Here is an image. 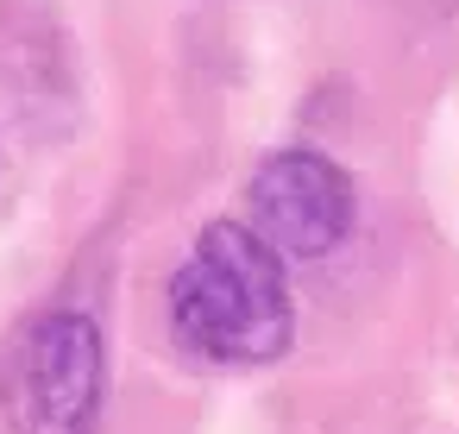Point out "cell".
Instances as JSON below:
<instances>
[{"label": "cell", "instance_id": "obj_2", "mask_svg": "<svg viewBox=\"0 0 459 434\" xmlns=\"http://www.w3.org/2000/svg\"><path fill=\"white\" fill-rule=\"evenodd\" d=\"M108 396L101 327L76 308H51L20 327L0 365V415L13 434H95Z\"/></svg>", "mask_w": 459, "mask_h": 434}, {"label": "cell", "instance_id": "obj_1", "mask_svg": "<svg viewBox=\"0 0 459 434\" xmlns=\"http://www.w3.org/2000/svg\"><path fill=\"white\" fill-rule=\"evenodd\" d=\"M170 327L208 365H271L296 334L283 252L239 221H208L170 277Z\"/></svg>", "mask_w": 459, "mask_h": 434}, {"label": "cell", "instance_id": "obj_3", "mask_svg": "<svg viewBox=\"0 0 459 434\" xmlns=\"http://www.w3.org/2000/svg\"><path fill=\"white\" fill-rule=\"evenodd\" d=\"M252 214L258 233L283 252V258H327L346 233H352V177L321 158V152H271L252 170Z\"/></svg>", "mask_w": 459, "mask_h": 434}]
</instances>
